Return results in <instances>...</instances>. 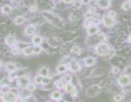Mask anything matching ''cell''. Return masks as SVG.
<instances>
[{
	"mask_svg": "<svg viewBox=\"0 0 131 102\" xmlns=\"http://www.w3.org/2000/svg\"><path fill=\"white\" fill-rule=\"evenodd\" d=\"M96 52L100 56H106L110 52L109 46L106 44H100L96 47Z\"/></svg>",
	"mask_w": 131,
	"mask_h": 102,
	"instance_id": "6da1fadb",
	"label": "cell"
},
{
	"mask_svg": "<svg viewBox=\"0 0 131 102\" xmlns=\"http://www.w3.org/2000/svg\"><path fill=\"white\" fill-rule=\"evenodd\" d=\"M1 98L4 102H17V95L10 91L4 93Z\"/></svg>",
	"mask_w": 131,
	"mask_h": 102,
	"instance_id": "7a4b0ae2",
	"label": "cell"
},
{
	"mask_svg": "<svg viewBox=\"0 0 131 102\" xmlns=\"http://www.w3.org/2000/svg\"><path fill=\"white\" fill-rule=\"evenodd\" d=\"M100 89H101V88L99 85H92L86 90V95L89 97H91V98L95 97L99 94Z\"/></svg>",
	"mask_w": 131,
	"mask_h": 102,
	"instance_id": "3957f363",
	"label": "cell"
},
{
	"mask_svg": "<svg viewBox=\"0 0 131 102\" xmlns=\"http://www.w3.org/2000/svg\"><path fill=\"white\" fill-rule=\"evenodd\" d=\"M131 82V77L129 75H122L119 77L118 80V83L122 87H126L129 85Z\"/></svg>",
	"mask_w": 131,
	"mask_h": 102,
	"instance_id": "277c9868",
	"label": "cell"
},
{
	"mask_svg": "<svg viewBox=\"0 0 131 102\" xmlns=\"http://www.w3.org/2000/svg\"><path fill=\"white\" fill-rule=\"evenodd\" d=\"M30 79L29 77H27L26 75H23L18 78L17 83L20 88H24V87H27V85L30 84Z\"/></svg>",
	"mask_w": 131,
	"mask_h": 102,
	"instance_id": "5b68a950",
	"label": "cell"
},
{
	"mask_svg": "<svg viewBox=\"0 0 131 102\" xmlns=\"http://www.w3.org/2000/svg\"><path fill=\"white\" fill-rule=\"evenodd\" d=\"M103 21H104V24L107 27H111L114 24L115 21H114V18L109 17L108 15H104V18H103Z\"/></svg>",
	"mask_w": 131,
	"mask_h": 102,
	"instance_id": "8992f818",
	"label": "cell"
},
{
	"mask_svg": "<svg viewBox=\"0 0 131 102\" xmlns=\"http://www.w3.org/2000/svg\"><path fill=\"white\" fill-rule=\"evenodd\" d=\"M80 67L79 65L76 61H72L70 62V70L72 72H76L79 70Z\"/></svg>",
	"mask_w": 131,
	"mask_h": 102,
	"instance_id": "52a82bcc",
	"label": "cell"
},
{
	"mask_svg": "<svg viewBox=\"0 0 131 102\" xmlns=\"http://www.w3.org/2000/svg\"><path fill=\"white\" fill-rule=\"evenodd\" d=\"M97 3L100 8L105 9H108V7L110 6L111 1H106V0L105 1H97Z\"/></svg>",
	"mask_w": 131,
	"mask_h": 102,
	"instance_id": "ba28073f",
	"label": "cell"
},
{
	"mask_svg": "<svg viewBox=\"0 0 131 102\" xmlns=\"http://www.w3.org/2000/svg\"><path fill=\"white\" fill-rule=\"evenodd\" d=\"M95 59L93 58H91V57H88L87 58L85 59V65L87 66V67H91V66L95 64Z\"/></svg>",
	"mask_w": 131,
	"mask_h": 102,
	"instance_id": "9c48e42d",
	"label": "cell"
},
{
	"mask_svg": "<svg viewBox=\"0 0 131 102\" xmlns=\"http://www.w3.org/2000/svg\"><path fill=\"white\" fill-rule=\"evenodd\" d=\"M6 69L8 70V71H10V72H12V71H15L16 70V65L13 63V62H8L6 65Z\"/></svg>",
	"mask_w": 131,
	"mask_h": 102,
	"instance_id": "30bf717a",
	"label": "cell"
},
{
	"mask_svg": "<svg viewBox=\"0 0 131 102\" xmlns=\"http://www.w3.org/2000/svg\"><path fill=\"white\" fill-rule=\"evenodd\" d=\"M24 54L25 56H29L33 52V47L32 46H28L27 47H26L23 50Z\"/></svg>",
	"mask_w": 131,
	"mask_h": 102,
	"instance_id": "8fae6325",
	"label": "cell"
},
{
	"mask_svg": "<svg viewBox=\"0 0 131 102\" xmlns=\"http://www.w3.org/2000/svg\"><path fill=\"white\" fill-rule=\"evenodd\" d=\"M49 73V70L46 67H42L41 68L39 71V74L42 77H47V75Z\"/></svg>",
	"mask_w": 131,
	"mask_h": 102,
	"instance_id": "7c38bea8",
	"label": "cell"
},
{
	"mask_svg": "<svg viewBox=\"0 0 131 102\" xmlns=\"http://www.w3.org/2000/svg\"><path fill=\"white\" fill-rule=\"evenodd\" d=\"M98 31V27L96 26H90L88 29V33L90 35H94L97 33Z\"/></svg>",
	"mask_w": 131,
	"mask_h": 102,
	"instance_id": "4fadbf2b",
	"label": "cell"
},
{
	"mask_svg": "<svg viewBox=\"0 0 131 102\" xmlns=\"http://www.w3.org/2000/svg\"><path fill=\"white\" fill-rule=\"evenodd\" d=\"M5 41H6V44H9V45L13 44L15 42V37L13 35H9L6 38Z\"/></svg>",
	"mask_w": 131,
	"mask_h": 102,
	"instance_id": "5bb4252c",
	"label": "cell"
},
{
	"mask_svg": "<svg viewBox=\"0 0 131 102\" xmlns=\"http://www.w3.org/2000/svg\"><path fill=\"white\" fill-rule=\"evenodd\" d=\"M131 4L130 1H125L122 4V9L123 10L127 11L129 10V9H131Z\"/></svg>",
	"mask_w": 131,
	"mask_h": 102,
	"instance_id": "9a60e30c",
	"label": "cell"
},
{
	"mask_svg": "<svg viewBox=\"0 0 131 102\" xmlns=\"http://www.w3.org/2000/svg\"><path fill=\"white\" fill-rule=\"evenodd\" d=\"M26 34L27 35H32L35 32V28L33 26H29L26 29Z\"/></svg>",
	"mask_w": 131,
	"mask_h": 102,
	"instance_id": "2e32d148",
	"label": "cell"
},
{
	"mask_svg": "<svg viewBox=\"0 0 131 102\" xmlns=\"http://www.w3.org/2000/svg\"><path fill=\"white\" fill-rule=\"evenodd\" d=\"M33 42L36 45L41 44L42 42V38L40 36H34L33 38Z\"/></svg>",
	"mask_w": 131,
	"mask_h": 102,
	"instance_id": "e0dca14e",
	"label": "cell"
},
{
	"mask_svg": "<svg viewBox=\"0 0 131 102\" xmlns=\"http://www.w3.org/2000/svg\"><path fill=\"white\" fill-rule=\"evenodd\" d=\"M11 11H12V9H11L10 6H9V4H5L3 6L2 12L4 13H6V14L10 13L11 12Z\"/></svg>",
	"mask_w": 131,
	"mask_h": 102,
	"instance_id": "ac0fdd59",
	"label": "cell"
},
{
	"mask_svg": "<svg viewBox=\"0 0 131 102\" xmlns=\"http://www.w3.org/2000/svg\"><path fill=\"white\" fill-rule=\"evenodd\" d=\"M61 94L59 91H54L53 92L52 94H51V98L53 100H59L61 98Z\"/></svg>",
	"mask_w": 131,
	"mask_h": 102,
	"instance_id": "d6986e66",
	"label": "cell"
},
{
	"mask_svg": "<svg viewBox=\"0 0 131 102\" xmlns=\"http://www.w3.org/2000/svg\"><path fill=\"white\" fill-rule=\"evenodd\" d=\"M24 21L25 19L23 16H18L15 19V23L16 24L20 25V24H22L24 22Z\"/></svg>",
	"mask_w": 131,
	"mask_h": 102,
	"instance_id": "ffe728a7",
	"label": "cell"
},
{
	"mask_svg": "<svg viewBox=\"0 0 131 102\" xmlns=\"http://www.w3.org/2000/svg\"><path fill=\"white\" fill-rule=\"evenodd\" d=\"M66 70H67V67L65 65H60L57 67V71L58 73H64L65 72Z\"/></svg>",
	"mask_w": 131,
	"mask_h": 102,
	"instance_id": "44dd1931",
	"label": "cell"
},
{
	"mask_svg": "<svg viewBox=\"0 0 131 102\" xmlns=\"http://www.w3.org/2000/svg\"><path fill=\"white\" fill-rule=\"evenodd\" d=\"M74 89V87L73 86L72 84L67 83L65 85V91L67 93H70L72 90Z\"/></svg>",
	"mask_w": 131,
	"mask_h": 102,
	"instance_id": "7402d4cb",
	"label": "cell"
},
{
	"mask_svg": "<svg viewBox=\"0 0 131 102\" xmlns=\"http://www.w3.org/2000/svg\"><path fill=\"white\" fill-rule=\"evenodd\" d=\"M26 88H27V91H29L30 92H32L34 91L35 90V89H36V86H35V85L33 84H29Z\"/></svg>",
	"mask_w": 131,
	"mask_h": 102,
	"instance_id": "603a6c76",
	"label": "cell"
},
{
	"mask_svg": "<svg viewBox=\"0 0 131 102\" xmlns=\"http://www.w3.org/2000/svg\"><path fill=\"white\" fill-rule=\"evenodd\" d=\"M51 82V79L48 77H43V79L42 83H43L44 85H47Z\"/></svg>",
	"mask_w": 131,
	"mask_h": 102,
	"instance_id": "cb8c5ba5",
	"label": "cell"
},
{
	"mask_svg": "<svg viewBox=\"0 0 131 102\" xmlns=\"http://www.w3.org/2000/svg\"><path fill=\"white\" fill-rule=\"evenodd\" d=\"M41 50H42L41 47L39 45H36L33 47V52L35 54H40V52H41Z\"/></svg>",
	"mask_w": 131,
	"mask_h": 102,
	"instance_id": "d4e9b609",
	"label": "cell"
},
{
	"mask_svg": "<svg viewBox=\"0 0 131 102\" xmlns=\"http://www.w3.org/2000/svg\"><path fill=\"white\" fill-rule=\"evenodd\" d=\"M42 79L43 77L40 76V75H37V76H36L35 78V82H36V84H40L42 83Z\"/></svg>",
	"mask_w": 131,
	"mask_h": 102,
	"instance_id": "484cf974",
	"label": "cell"
},
{
	"mask_svg": "<svg viewBox=\"0 0 131 102\" xmlns=\"http://www.w3.org/2000/svg\"><path fill=\"white\" fill-rule=\"evenodd\" d=\"M122 99L123 96H122V95H120V94H116V95H115V96H114V100L115 102H121V101L122 100Z\"/></svg>",
	"mask_w": 131,
	"mask_h": 102,
	"instance_id": "4316f807",
	"label": "cell"
},
{
	"mask_svg": "<svg viewBox=\"0 0 131 102\" xmlns=\"http://www.w3.org/2000/svg\"><path fill=\"white\" fill-rule=\"evenodd\" d=\"M112 72L114 74H117L120 72V69H119L118 67H113L112 68Z\"/></svg>",
	"mask_w": 131,
	"mask_h": 102,
	"instance_id": "83f0119b",
	"label": "cell"
},
{
	"mask_svg": "<svg viewBox=\"0 0 131 102\" xmlns=\"http://www.w3.org/2000/svg\"><path fill=\"white\" fill-rule=\"evenodd\" d=\"M79 48L78 46L74 45L72 47V52H74V53H76V52H79Z\"/></svg>",
	"mask_w": 131,
	"mask_h": 102,
	"instance_id": "f1b7e54d",
	"label": "cell"
},
{
	"mask_svg": "<svg viewBox=\"0 0 131 102\" xmlns=\"http://www.w3.org/2000/svg\"><path fill=\"white\" fill-rule=\"evenodd\" d=\"M108 15L109 16V17H112V18H114L116 17V12H114V11H110L108 13Z\"/></svg>",
	"mask_w": 131,
	"mask_h": 102,
	"instance_id": "f546056e",
	"label": "cell"
},
{
	"mask_svg": "<svg viewBox=\"0 0 131 102\" xmlns=\"http://www.w3.org/2000/svg\"><path fill=\"white\" fill-rule=\"evenodd\" d=\"M98 40L99 41H102V40H104L106 39V36L103 35V34H101V35H99L98 36Z\"/></svg>",
	"mask_w": 131,
	"mask_h": 102,
	"instance_id": "4dcf8cb0",
	"label": "cell"
},
{
	"mask_svg": "<svg viewBox=\"0 0 131 102\" xmlns=\"http://www.w3.org/2000/svg\"><path fill=\"white\" fill-rule=\"evenodd\" d=\"M70 94H71V96L72 97H75L76 96H77V90L74 88V89L72 90V91L70 92Z\"/></svg>",
	"mask_w": 131,
	"mask_h": 102,
	"instance_id": "1f68e13d",
	"label": "cell"
},
{
	"mask_svg": "<svg viewBox=\"0 0 131 102\" xmlns=\"http://www.w3.org/2000/svg\"><path fill=\"white\" fill-rule=\"evenodd\" d=\"M57 87L59 89H62L64 87V84L62 82H59L57 84Z\"/></svg>",
	"mask_w": 131,
	"mask_h": 102,
	"instance_id": "d6a6232c",
	"label": "cell"
},
{
	"mask_svg": "<svg viewBox=\"0 0 131 102\" xmlns=\"http://www.w3.org/2000/svg\"><path fill=\"white\" fill-rule=\"evenodd\" d=\"M27 102H36V100H35V98L33 96H30L28 97V100Z\"/></svg>",
	"mask_w": 131,
	"mask_h": 102,
	"instance_id": "836d02e7",
	"label": "cell"
},
{
	"mask_svg": "<svg viewBox=\"0 0 131 102\" xmlns=\"http://www.w3.org/2000/svg\"><path fill=\"white\" fill-rule=\"evenodd\" d=\"M128 41L131 44V33L129 35V37H128Z\"/></svg>",
	"mask_w": 131,
	"mask_h": 102,
	"instance_id": "e575fe53",
	"label": "cell"
},
{
	"mask_svg": "<svg viewBox=\"0 0 131 102\" xmlns=\"http://www.w3.org/2000/svg\"><path fill=\"white\" fill-rule=\"evenodd\" d=\"M3 94H4V93L2 91H0V98H2Z\"/></svg>",
	"mask_w": 131,
	"mask_h": 102,
	"instance_id": "d590c367",
	"label": "cell"
},
{
	"mask_svg": "<svg viewBox=\"0 0 131 102\" xmlns=\"http://www.w3.org/2000/svg\"><path fill=\"white\" fill-rule=\"evenodd\" d=\"M58 102H66L65 100H63V99H59V100L58 101Z\"/></svg>",
	"mask_w": 131,
	"mask_h": 102,
	"instance_id": "8d00e7d4",
	"label": "cell"
},
{
	"mask_svg": "<svg viewBox=\"0 0 131 102\" xmlns=\"http://www.w3.org/2000/svg\"><path fill=\"white\" fill-rule=\"evenodd\" d=\"M2 65H3V62H2V61H1L0 60V68H1V67H2Z\"/></svg>",
	"mask_w": 131,
	"mask_h": 102,
	"instance_id": "74e56055",
	"label": "cell"
},
{
	"mask_svg": "<svg viewBox=\"0 0 131 102\" xmlns=\"http://www.w3.org/2000/svg\"><path fill=\"white\" fill-rule=\"evenodd\" d=\"M21 102H26V101H22Z\"/></svg>",
	"mask_w": 131,
	"mask_h": 102,
	"instance_id": "f35d334b",
	"label": "cell"
},
{
	"mask_svg": "<svg viewBox=\"0 0 131 102\" xmlns=\"http://www.w3.org/2000/svg\"></svg>",
	"mask_w": 131,
	"mask_h": 102,
	"instance_id": "ab89813d",
	"label": "cell"
}]
</instances>
